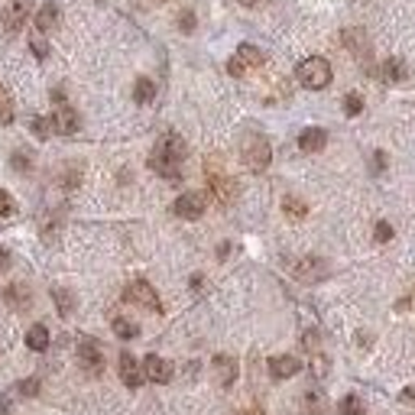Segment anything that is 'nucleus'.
<instances>
[{"label":"nucleus","mask_w":415,"mask_h":415,"mask_svg":"<svg viewBox=\"0 0 415 415\" xmlns=\"http://www.w3.org/2000/svg\"><path fill=\"white\" fill-rule=\"evenodd\" d=\"M182 162H185V140L169 133V136H162L159 146L150 156V169L159 172L162 178H178L182 176Z\"/></svg>","instance_id":"nucleus-1"},{"label":"nucleus","mask_w":415,"mask_h":415,"mask_svg":"<svg viewBox=\"0 0 415 415\" xmlns=\"http://www.w3.org/2000/svg\"><path fill=\"white\" fill-rule=\"evenodd\" d=\"M204 176H208V185H211V192L218 195L220 204H230L234 198H237V182L224 172L218 156H211V159L204 162Z\"/></svg>","instance_id":"nucleus-2"},{"label":"nucleus","mask_w":415,"mask_h":415,"mask_svg":"<svg viewBox=\"0 0 415 415\" xmlns=\"http://www.w3.org/2000/svg\"><path fill=\"white\" fill-rule=\"evenodd\" d=\"M240 159H244L246 169L263 172L266 166H270V159H272V146H270V140H266V136H260V133L244 136V146H240Z\"/></svg>","instance_id":"nucleus-3"},{"label":"nucleus","mask_w":415,"mask_h":415,"mask_svg":"<svg viewBox=\"0 0 415 415\" xmlns=\"http://www.w3.org/2000/svg\"><path fill=\"white\" fill-rule=\"evenodd\" d=\"M296 75H298V81H302V88H308V91H322V88L331 85V65L322 59V55L305 59L296 68Z\"/></svg>","instance_id":"nucleus-4"},{"label":"nucleus","mask_w":415,"mask_h":415,"mask_svg":"<svg viewBox=\"0 0 415 415\" xmlns=\"http://www.w3.org/2000/svg\"><path fill=\"white\" fill-rule=\"evenodd\" d=\"M263 62H266V55H263V52L256 49V46L244 43V46L237 49V55H234V59L228 62V72H230L234 78H240V75L246 72V68H260Z\"/></svg>","instance_id":"nucleus-5"},{"label":"nucleus","mask_w":415,"mask_h":415,"mask_svg":"<svg viewBox=\"0 0 415 415\" xmlns=\"http://www.w3.org/2000/svg\"><path fill=\"white\" fill-rule=\"evenodd\" d=\"M204 208H208V198L202 192H185V195H178L176 204H172V211L185 220H198L204 214Z\"/></svg>","instance_id":"nucleus-6"},{"label":"nucleus","mask_w":415,"mask_h":415,"mask_svg":"<svg viewBox=\"0 0 415 415\" xmlns=\"http://www.w3.org/2000/svg\"><path fill=\"white\" fill-rule=\"evenodd\" d=\"M127 302H136V305L150 308V312H162L159 296H156V289L150 286V282H143V279L130 282V289H127Z\"/></svg>","instance_id":"nucleus-7"},{"label":"nucleus","mask_w":415,"mask_h":415,"mask_svg":"<svg viewBox=\"0 0 415 415\" xmlns=\"http://www.w3.org/2000/svg\"><path fill=\"white\" fill-rule=\"evenodd\" d=\"M0 17H4V29H7V33H20L26 17H29V7H26V0H10Z\"/></svg>","instance_id":"nucleus-8"},{"label":"nucleus","mask_w":415,"mask_h":415,"mask_svg":"<svg viewBox=\"0 0 415 415\" xmlns=\"http://www.w3.org/2000/svg\"><path fill=\"white\" fill-rule=\"evenodd\" d=\"M296 276L302 282H322L324 276H328V263L318 260V256H305V260H298Z\"/></svg>","instance_id":"nucleus-9"},{"label":"nucleus","mask_w":415,"mask_h":415,"mask_svg":"<svg viewBox=\"0 0 415 415\" xmlns=\"http://www.w3.org/2000/svg\"><path fill=\"white\" fill-rule=\"evenodd\" d=\"M78 364L85 367L88 373H101L104 370V354L94 341H81L78 344Z\"/></svg>","instance_id":"nucleus-10"},{"label":"nucleus","mask_w":415,"mask_h":415,"mask_svg":"<svg viewBox=\"0 0 415 415\" xmlns=\"http://www.w3.org/2000/svg\"><path fill=\"white\" fill-rule=\"evenodd\" d=\"M78 110H72L68 104H62L55 114H52V130L55 133H62V136H72V133H78Z\"/></svg>","instance_id":"nucleus-11"},{"label":"nucleus","mask_w":415,"mask_h":415,"mask_svg":"<svg viewBox=\"0 0 415 415\" xmlns=\"http://www.w3.org/2000/svg\"><path fill=\"white\" fill-rule=\"evenodd\" d=\"M143 376L146 380H153V383H169L172 380V364L169 360H162V357L150 354L143 360Z\"/></svg>","instance_id":"nucleus-12"},{"label":"nucleus","mask_w":415,"mask_h":415,"mask_svg":"<svg viewBox=\"0 0 415 415\" xmlns=\"http://www.w3.org/2000/svg\"><path fill=\"white\" fill-rule=\"evenodd\" d=\"M298 370H302V364H298V357H292V354H279L270 360L272 380H289V376H296Z\"/></svg>","instance_id":"nucleus-13"},{"label":"nucleus","mask_w":415,"mask_h":415,"mask_svg":"<svg viewBox=\"0 0 415 415\" xmlns=\"http://www.w3.org/2000/svg\"><path fill=\"white\" fill-rule=\"evenodd\" d=\"M120 380L127 383L130 390H136V386L146 380V376H143V364H136L133 354H120Z\"/></svg>","instance_id":"nucleus-14"},{"label":"nucleus","mask_w":415,"mask_h":415,"mask_svg":"<svg viewBox=\"0 0 415 415\" xmlns=\"http://www.w3.org/2000/svg\"><path fill=\"white\" fill-rule=\"evenodd\" d=\"M298 146H302V153H318L328 146V133L322 127H305L298 133Z\"/></svg>","instance_id":"nucleus-15"},{"label":"nucleus","mask_w":415,"mask_h":415,"mask_svg":"<svg viewBox=\"0 0 415 415\" xmlns=\"http://www.w3.org/2000/svg\"><path fill=\"white\" fill-rule=\"evenodd\" d=\"M214 370H218L220 386H230V383L237 380V364H234V357L218 354V357H214Z\"/></svg>","instance_id":"nucleus-16"},{"label":"nucleus","mask_w":415,"mask_h":415,"mask_svg":"<svg viewBox=\"0 0 415 415\" xmlns=\"http://www.w3.org/2000/svg\"><path fill=\"white\" fill-rule=\"evenodd\" d=\"M36 26H39V33H49L59 26V7L55 4H43L39 13H36Z\"/></svg>","instance_id":"nucleus-17"},{"label":"nucleus","mask_w":415,"mask_h":415,"mask_svg":"<svg viewBox=\"0 0 415 415\" xmlns=\"http://www.w3.org/2000/svg\"><path fill=\"white\" fill-rule=\"evenodd\" d=\"M380 78H386V81H406V62H399V59H386L380 65Z\"/></svg>","instance_id":"nucleus-18"},{"label":"nucleus","mask_w":415,"mask_h":415,"mask_svg":"<svg viewBox=\"0 0 415 415\" xmlns=\"http://www.w3.org/2000/svg\"><path fill=\"white\" fill-rule=\"evenodd\" d=\"M26 348L29 350H46L49 348V331H46V324H33V328L26 331Z\"/></svg>","instance_id":"nucleus-19"},{"label":"nucleus","mask_w":415,"mask_h":415,"mask_svg":"<svg viewBox=\"0 0 415 415\" xmlns=\"http://www.w3.org/2000/svg\"><path fill=\"white\" fill-rule=\"evenodd\" d=\"M156 98V85L150 81V78H136V85H133V101L136 104H150Z\"/></svg>","instance_id":"nucleus-20"},{"label":"nucleus","mask_w":415,"mask_h":415,"mask_svg":"<svg viewBox=\"0 0 415 415\" xmlns=\"http://www.w3.org/2000/svg\"><path fill=\"white\" fill-rule=\"evenodd\" d=\"M4 298H7L13 308H26V305H29V289H26V286H7Z\"/></svg>","instance_id":"nucleus-21"},{"label":"nucleus","mask_w":415,"mask_h":415,"mask_svg":"<svg viewBox=\"0 0 415 415\" xmlns=\"http://www.w3.org/2000/svg\"><path fill=\"white\" fill-rule=\"evenodd\" d=\"M282 211H286L292 220H302L308 214V208H305V202H302V198L286 195V202H282Z\"/></svg>","instance_id":"nucleus-22"},{"label":"nucleus","mask_w":415,"mask_h":415,"mask_svg":"<svg viewBox=\"0 0 415 415\" xmlns=\"http://www.w3.org/2000/svg\"><path fill=\"white\" fill-rule=\"evenodd\" d=\"M52 298H55V305H59L62 318H68V315H72V308H75V298H72V292H65V289H52Z\"/></svg>","instance_id":"nucleus-23"},{"label":"nucleus","mask_w":415,"mask_h":415,"mask_svg":"<svg viewBox=\"0 0 415 415\" xmlns=\"http://www.w3.org/2000/svg\"><path fill=\"white\" fill-rule=\"evenodd\" d=\"M114 334L124 341H133L136 334H140V328H136L133 322H127V318H114Z\"/></svg>","instance_id":"nucleus-24"},{"label":"nucleus","mask_w":415,"mask_h":415,"mask_svg":"<svg viewBox=\"0 0 415 415\" xmlns=\"http://www.w3.org/2000/svg\"><path fill=\"white\" fill-rule=\"evenodd\" d=\"M341 415H364V399L360 396H344L338 406Z\"/></svg>","instance_id":"nucleus-25"},{"label":"nucleus","mask_w":415,"mask_h":415,"mask_svg":"<svg viewBox=\"0 0 415 415\" xmlns=\"http://www.w3.org/2000/svg\"><path fill=\"white\" fill-rule=\"evenodd\" d=\"M0 124H13V98L7 88H0Z\"/></svg>","instance_id":"nucleus-26"},{"label":"nucleus","mask_w":415,"mask_h":415,"mask_svg":"<svg viewBox=\"0 0 415 415\" xmlns=\"http://www.w3.org/2000/svg\"><path fill=\"white\" fill-rule=\"evenodd\" d=\"M360 110H364V98H360V94H354V91H350L348 98H344V114H348V117H357Z\"/></svg>","instance_id":"nucleus-27"},{"label":"nucleus","mask_w":415,"mask_h":415,"mask_svg":"<svg viewBox=\"0 0 415 415\" xmlns=\"http://www.w3.org/2000/svg\"><path fill=\"white\" fill-rule=\"evenodd\" d=\"M13 211H17V204H13L10 192H4V188H0V218H10Z\"/></svg>","instance_id":"nucleus-28"},{"label":"nucleus","mask_w":415,"mask_h":415,"mask_svg":"<svg viewBox=\"0 0 415 415\" xmlns=\"http://www.w3.org/2000/svg\"><path fill=\"white\" fill-rule=\"evenodd\" d=\"M373 237H376V244H386V240H393V228L386 220H380V224L373 228Z\"/></svg>","instance_id":"nucleus-29"},{"label":"nucleus","mask_w":415,"mask_h":415,"mask_svg":"<svg viewBox=\"0 0 415 415\" xmlns=\"http://www.w3.org/2000/svg\"><path fill=\"white\" fill-rule=\"evenodd\" d=\"M178 29H182V33H192V29H195V13H192V10L178 13Z\"/></svg>","instance_id":"nucleus-30"},{"label":"nucleus","mask_w":415,"mask_h":415,"mask_svg":"<svg viewBox=\"0 0 415 415\" xmlns=\"http://www.w3.org/2000/svg\"><path fill=\"white\" fill-rule=\"evenodd\" d=\"M33 130H36V136H49L52 133V120H46V117H33Z\"/></svg>","instance_id":"nucleus-31"},{"label":"nucleus","mask_w":415,"mask_h":415,"mask_svg":"<svg viewBox=\"0 0 415 415\" xmlns=\"http://www.w3.org/2000/svg\"><path fill=\"white\" fill-rule=\"evenodd\" d=\"M13 169H20V172H26V169H29V156L13 153Z\"/></svg>","instance_id":"nucleus-32"},{"label":"nucleus","mask_w":415,"mask_h":415,"mask_svg":"<svg viewBox=\"0 0 415 415\" xmlns=\"http://www.w3.org/2000/svg\"><path fill=\"white\" fill-rule=\"evenodd\" d=\"M20 390H23V393H29V396H33V393H39V380H26L23 386H20Z\"/></svg>","instance_id":"nucleus-33"},{"label":"nucleus","mask_w":415,"mask_h":415,"mask_svg":"<svg viewBox=\"0 0 415 415\" xmlns=\"http://www.w3.org/2000/svg\"><path fill=\"white\" fill-rule=\"evenodd\" d=\"M33 52L39 55V59H46V52H49V49H46V43H43V39H33Z\"/></svg>","instance_id":"nucleus-34"},{"label":"nucleus","mask_w":415,"mask_h":415,"mask_svg":"<svg viewBox=\"0 0 415 415\" xmlns=\"http://www.w3.org/2000/svg\"><path fill=\"white\" fill-rule=\"evenodd\" d=\"M7 266H10V253L0 246V270H7Z\"/></svg>","instance_id":"nucleus-35"},{"label":"nucleus","mask_w":415,"mask_h":415,"mask_svg":"<svg viewBox=\"0 0 415 415\" xmlns=\"http://www.w3.org/2000/svg\"><path fill=\"white\" fill-rule=\"evenodd\" d=\"M399 399H402V402H412V406H415V390H406V393H402V396H399Z\"/></svg>","instance_id":"nucleus-36"},{"label":"nucleus","mask_w":415,"mask_h":415,"mask_svg":"<svg viewBox=\"0 0 415 415\" xmlns=\"http://www.w3.org/2000/svg\"><path fill=\"white\" fill-rule=\"evenodd\" d=\"M240 4H246V7H253V4H260V0H240Z\"/></svg>","instance_id":"nucleus-37"},{"label":"nucleus","mask_w":415,"mask_h":415,"mask_svg":"<svg viewBox=\"0 0 415 415\" xmlns=\"http://www.w3.org/2000/svg\"><path fill=\"white\" fill-rule=\"evenodd\" d=\"M253 415H263V412H253Z\"/></svg>","instance_id":"nucleus-38"},{"label":"nucleus","mask_w":415,"mask_h":415,"mask_svg":"<svg viewBox=\"0 0 415 415\" xmlns=\"http://www.w3.org/2000/svg\"><path fill=\"white\" fill-rule=\"evenodd\" d=\"M156 4H162V0H156Z\"/></svg>","instance_id":"nucleus-39"}]
</instances>
